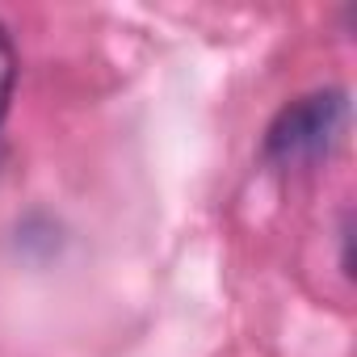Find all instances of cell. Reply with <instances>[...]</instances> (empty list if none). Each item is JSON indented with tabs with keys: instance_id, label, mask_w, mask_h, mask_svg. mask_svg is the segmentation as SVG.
<instances>
[{
	"instance_id": "6da1fadb",
	"label": "cell",
	"mask_w": 357,
	"mask_h": 357,
	"mask_svg": "<svg viewBox=\"0 0 357 357\" xmlns=\"http://www.w3.org/2000/svg\"><path fill=\"white\" fill-rule=\"evenodd\" d=\"M344 114H349V101H344L340 89L307 93V97L290 101L269 122L265 155L278 160V164H286V168H298V164H311V160L328 155L332 143L344 130Z\"/></svg>"
},
{
	"instance_id": "7a4b0ae2",
	"label": "cell",
	"mask_w": 357,
	"mask_h": 357,
	"mask_svg": "<svg viewBox=\"0 0 357 357\" xmlns=\"http://www.w3.org/2000/svg\"><path fill=\"white\" fill-rule=\"evenodd\" d=\"M13 84H17V51H13V38H9V30L0 26V118L9 114Z\"/></svg>"
}]
</instances>
